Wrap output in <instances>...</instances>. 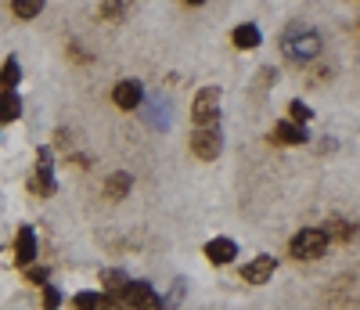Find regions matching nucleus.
<instances>
[{
  "label": "nucleus",
  "mask_w": 360,
  "mask_h": 310,
  "mask_svg": "<svg viewBox=\"0 0 360 310\" xmlns=\"http://www.w3.org/2000/svg\"><path fill=\"white\" fill-rule=\"evenodd\" d=\"M115 306L119 310H162L166 303L155 296V289L148 282H130L123 292H115Z\"/></svg>",
  "instance_id": "1"
},
{
  "label": "nucleus",
  "mask_w": 360,
  "mask_h": 310,
  "mask_svg": "<svg viewBox=\"0 0 360 310\" xmlns=\"http://www.w3.org/2000/svg\"><path fill=\"white\" fill-rule=\"evenodd\" d=\"M281 51H285V58H292V61L317 58V51H321V37L314 33V29H292V33L281 37Z\"/></svg>",
  "instance_id": "2"
},
{
  "label": "nucleus",
  "mask_w": 360,
  "mask_h": 310,
  "mask_svg": "<svg viewBox=\"0 0 360 310\" xmlns=\"http://www.w3.org/2000/svg\"><path fill=\"white\" fill-rule=\"evenodd\" d=\"M324 249H328V231H324V228L299 231V235L292 238V245H288V253H292L295 260H317V256H324Z\"/></svg>",
  "instance_id": "3"
},
{
  "label": "nucleus",
  "mask_w": 360,
  "mask_h": 310,
  "mask_svg": "<svg viewBox=\"0 0 360 310\" xmlns=\"http://www.w3.org/2000/svg\"><path fill=\"white\" fill-rule=\"evenodd\" d=\"M195 127H220V90L217 87H205L195 94Z\"/></svg>",
  "instance_id": "4"
},
{
  "label": "nucleus",
  "mask_w": 360,
  "mask_h": 310,
  "mask_svg": "<svg viewBox=\"0 0 360 310\" xmlns=\"http://www.w3.org/2000/svg\"><path fill=\"white\" fill-rule=\"evenodd\" d=\"M224 148V137H220V127H195L191 134V151L198 155V159H217Z\"/></svg>",
  "instance_id": "5"
},
{
  "label": "nucleus",
  "mask_w": 360,
  "mask_h": 310,
  "mask_svg": "<svg viewBox=\"0 0 360 310\" xmlns=\"http://www.w3.org/2000/svg\"><path fill=\"white\" fill-rule=\"evenodd\" d=\"M54 166H51V148H40V166H37V173L29 177V192H37V195H54Z\"/></svg>",
  "instance_id": "6"
},
{
  "label": "nucleus",
  "mask_w": 360,
  "mask_h": 310,
  "mask_svg": "<svg viewBox=\"0 0 360 310\" xmlns=\"http://www.w3.org/2000/svg\"><path fill=\"white\" fill-rule=\"evenodd\" d=\"M112 101H115L119 108H123V112H134V108L144 101V87H141L137 80H123V83H115Z\"/></svg>",
  "instance_id": "7"
},
{
  "label": "nucleus",
  "mask_w": 360,
  "mask_h": 310,
  "mask_svg": "<svg viewBox=\"0 0 360 310\" xmlns=\"http://www.w3.org/2000/svg\"><path fill=\"white\" fill-rule=\"evenodd\" d=\"M278 271V260L274 256H256L252 264H245L242 267V278L249 285H263V282H270V274Z\"/></svg>",
  "instance_id": "8"
},
{
  "label": "nucleus",
  "mask_w": 360,
  "mask_h": 310,
  "mask_svg": "<svg viewBox=\"0 0 360 310\" xmlns=\"http://www.w3.org/2000/svg\"><path fill=\"white\" fill-rule=\"evenodd\" d=\"M205 256H209V264L224 267V264H231L238 256V245H234V238H209L205 242Z\"/></svg>",
  "instance_id": "9"
},
{
  "label": "nucleus",
  "mask_w": 360,
  "mask_h": 310,
  "mask_svg": "<svg viewBox=\"0 0 360 310\" xmlns=\"http://www.w3.org/2000/svg\"><path fill=\"white\" fill-rule=\"evenodd\" d=\"M15 260H18V267H33V260H37V235H33V228L18 231V238H15Z\"/></svg>",
  "instance_id": "10"
},
{
  "label": "nucleus",
  "mask_w": 360,
  "mask_h": 310,
  "mask_svg": "<svg viewBox=\"0 0 360 310\" xmlns=\"http://www.w3.org/2000/svg\"><path fill=\"white\" fill-rule=\"evenodd\" d=\"M72 306L76 310H108V306H115V296L112 292H76V299H72Z\"/></svg>",
  "instance_id": "11"
},
{
  "label": "nucleus",
  "mask_w": 360,
  "mask_h": 310,
  "mask_svg": "<svg viewBox=\"0 0 360 310\" xmlns=\"http://www.w3.org/2000/svg\"><path fill=\"white\" fill-rule=\"evenodd\" d=\"M274 141L278 144H307V130H303V123H278L274 127Z\"/></svg>",
  "instance_id": "12"
},
{
  "label": "nucleus",
  "mask_w": 360,
  "mask_h": 310,
  "mask_svg": "<svg viewBox=\"0 0 360 310\" xmlns=\"http://www.w3.org/2000/svg\"><path fill=\"white\" fill-rule=\"evenodd\" d=\"M234 47L238 51H252V47H259V29L252 25V22H242L234 29Z\"/></svg>",
  "instance_id": "13"
},
{
  "label": "nucleus",
  "mask_w": 360,
  "mask_h": 310,
  "mask_svg": "<svg viewBox=\"0 0 360 310\" xmlns=\"http://www.w3.org/2000/svg\"><path fill=\"white\" fill-rule=\"evenodd\" d=\"M18 116H22V98L15 90H4L0 94V123H15Z\"/></svg>",
  "instance_id": "14"
},
{
  "label": "nucleus",
  "mask_w": 360,
  "mask_h": 310,
  "mask_svg": "<svg viewBox=\"0 0 360 310\" xmlns=\"http://www.w3.org/2000/svg\"><path fill=\"white\" fill-rule=\"evenodd\" d=\"M130 184H134L130 173H112V177L105 180V195H108V199H123V195L130 192Z\"/></svg>",
  "instance_id": "15"
},
{
  "label": "nucleus",
  "mask_w": 360,
  "mask_h": 310,
  "mask_svg": "<svg viewBox=\"0 0 360 310\" xmlns=\"http://www.w3.org/2000/svg\"><path fill=\"white\" fill-rule=\"evenodd\" d=\"M18 80H22L18 58H8V61H4V69H0V87H4V90H15V87H18Z\"/></svg>",
  "instance_id": "16"
},
{
  "label": "nucleus",
  "mask_w": 360,
  "mask_h": 310,
  "mask_svg": "<svg viewBox=\"0 0 360 310\" xmlns=\"http://www.w3.org/2000/svg\"><path fill=\"white\" fill-rule=\"evenodd\" d=\"M11 8L18 18H37L44 11V0H11Z\"/></svg>",
  "instance_id": "17"
},
{
  "label": "nucleus",
  "mask_w": 360,
  "mask_h": 310,
  "mask_svg": "<svg viewBox=\"0 0 360 310\" xmlns=\"http://www.w3.org/2000/svg\"><path fill=\"white\" fill-rule=\"evenodd\" d=\"M101 278H105V292H112V296H115V292H123V289L130 285V278H127L123 271H105Z\"/></svg>",
  "instance_id": "18"
},
{
  "label": "nucleus",
  "mask_w": 360,
  "mask_h": 310,
  "mask_svg": "<svg viewBox=\"0 0 360 310\" xmlns=\"http://www.w3.org/2000/svg\"><path fill=\"white\" fill-rule=\"evenodd\" d=\"M324 231H328V238H342V242L353 235V228H346L342 221H328V224H324Z\"/></svg>",
  "instance_id": "19"
},
{
  "label": "nucleus",
  "mask_w": 360,
  "mask_h": 310,
  "mask_svg": "<svg viewBox=\"0 0 360 310\" xmlns=\"http://www.w3.org/2000/svg\"><path fill=\"white\" fill-rule=\"evenodd\" d=\"M58 306H62V292L54 285H44V310H58Z\"/></svg>",
  "instance_id": "20"
},
{
  "label": "nucleus",
  "mask_w": 360,
  "mask_h": 310,
  "mask_svg": "<svg viewBox=\"0 0 360 310\" xmlns=\"http://www.w3.org/2000/svg\"><path fill=\"white\" fill-rule=\"evenodd\" d=\"M288 116H292V123H307V119H310L307 101H292V105H288Z\"/></svg>",
  "instance_id": "21"
},
{
  "label": "nucleus",
  "mask_w": 360,
  "mask_h": 310,
  "mask_svg": "<svg viewBox=\"0 0 360 310\" xmlns=\"http://www.w3.org/2000/svg\"><path fill=\"white\" fill-rule=\"evenodd\" d=\"M25 278L37 285H47V267H25Z\"/></svg>",
  "instance_id": "22"
},
{
  "label": "nucleus",
  "mask_w": 360,
  "mask_h": 310,
  "mask_svg": "<svg viewBox=\"0 0 360 310\" xmlns=\"http://www.w3.org/2000/svg\"><path fill=\"white\" fill-rule=\"evenodd\" d=\"M105 15L119 18V15H123V0H105Z\"/></svg>",
  "instance_id": "23"
},
{
  "label": "nucleus",
  "mask_w": 360,
  "mask_h": 310,
  "mask_svg": "<svg viewBox=\"0 0 360 310\" xmlns=\"http://www.w3.org/2000/svg\"><path fill=\"white\" fill-rule=\"evenodd\" d=\"M188 4H205V0H188Z\"/></svg>",
  "instance_id": "24"
}]
</instances>
